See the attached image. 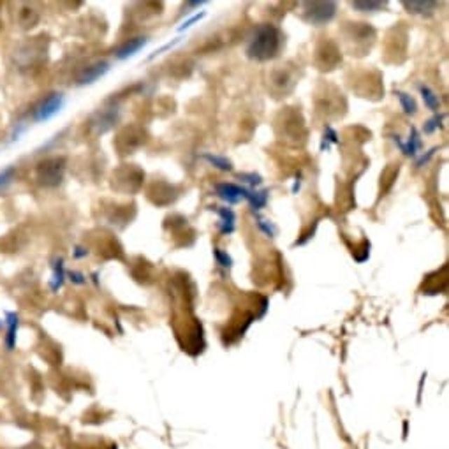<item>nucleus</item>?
Wrapping results in <instances>:
<instances>
[{
    "label": "nucleus",
    "mask_w": 449,
    "mask_h": 449,
    "mask_svg": "<svg viewBox=\"0 0 449 449\" xmlns=\"http://www.w3.org/2000/svg\"><path fill=\"white\" fill-rule=\"evenodd\" d=\"M282 43H284V37L277 27L270 25V23L259 25L248 41V59L257 60V62H266V60L275 59L282 50Z\"/></svg>",
    "instance_id": "1"
},
{
    "label": "nucleus",
    "mask_w": 449,
    "mask_h": 449,
    "mask_svg": "<svg viewBox=\"0 0 449 449\" xmlns=\"http://www.w3.org/2000/svg\"><path fill=\"white\" fill-rule=\"evenodd\" d=\"M64 169H66V161L62 157H52L39 162L36 169V176L41 185L57 187L62 182Z\"/></svg>",
    "instance_id": "2"
},
{
    "label": "nucleus",
    "mask_w": 449,
    "mask_h": 449,
    "mask_svg": "<svg viewBox=\"0 0 449 449\" xmlns=\"http://www.w3.org/2000/svg\"><path fill=\"white\" fill-rule=\"evenodd\" d=\"M304 20L315 27L326 25L335 18L336 4L335 2H305Z\"/></svg>",
    "instance_id": "3"
},
{
    "label": "nucleus",
    "mask_w": 449,
    "mask_h": 449,
    "mask_svg": "<svg viewBox=\"0 0 449 449\" xmlns=\"http://www.w3.org/2000/svg\"><path fill=\"white\" fill-rule=\"evenodd\" d=\"M64 106L62 94H50L46 99H43L36 108H34L32 118L34 122H46L55 117Z\"/></svg>",
    "instance_id": "4"
},
{
    "label": "nucleus",
    "mask_w": 449,
    "mask_h": 449,
    "mask_svg": "<svg viewBox=\"0 0 449 449\" xmlns=\"http://www.w3.org/2000/svg\"><path fill=\"white\" fill-rule=\"evenodd\" d=\"M393 141L397 143L398 148L402 150V154L407 155V157H416L418 152H420V150L423 148V143H421L420 132H418L416 127L411 129L409 139H407L406 143H404L402 139H400V136H393Z\"/></svg>",
    "instance_id": "5"
},
{
    "label": "nucleus",
    "mask_w": 449,
    "mask_h": 449,
    "mask_svg": "<svg viewBox=\"0 0 449 449\" xmlns=\"http://www.w3.org/2000/svg\"><path fill=\"white\" fill-rule=\"evenodd\" d=\"M215 192L227 205H238L243 199V187L234 185V183H219L215 187Z\"/></svg>",
    "instance_id": "6"
},
{
    "label": "nucleus",
    "mask_w": 449,
    "mask_h": 449,
    "mask_svg": "<svg viewBox=\"0 0 449 449\" xmlns=\"http://www.w3.org/2000/svg\"><path fill=\"white\" fill-rule=\"evenodd\" d=\"M108 71H110V64L104 62V60L92 64V66H88L87 69H83V73L78 76V85L94 83V81H97L99 78H103Z\"/></svg>",
    "instance_id": "7"
},
{
    "label": "nucleus",
    "mask_w": 449,
    "mask_h": 449,
    "mask_svg": "<svg viewBox=\"0 0 449 449\" xmlns=\"http://www.w3.org/2000/svg\"><path fill=\"white\" fill-rule=\"evenodd\" d=\"M146 43H148L146 37H134V39H129L127 43L122 44V46L118 48L115 57H117L118 60H125L129 59V57H134L141 48L146 46Z\"/></svg>",
    "instance_id": "8"
},
{
    "label": "nucleus",
    "mask_w": 449,
    "mask_h": 449,
    "mask_svg": "<svg viewBox=\"0 0 449 449\" xmlns=\"http://www.w3.org/2000/svg\"><path fill=\"white\" fill-rule=\"evenodd\" d=\"M212 210H215L220 217L219 222V231L222 234H231L234 231V222H236V215L231 208H226V206H212Z\"/></svg>",
    "instance_id": "9"
},
{
    "label": "nucleus",
    "mask_w": 449,
    "mask_h": 449,
    "mask_svg": "<svg viewBox=\"0 0 449 449\" xmlns=\"http://www.w3.org/2000/svg\"><path fill=\"white\" fill-rule=\"evenodd\" d=\"M6 322H8V335H6V347L8 351H13L16 347V335H18L20 318L16 312H8L6 314Z\"/></svg>",
    "instance_id": "10"
},
{
    "label": "nucleus",
    "mask_w": 449,
    "mask_h": 449,
    "mask_svg": "<svg viewBox=\"0 0 449 449\" xmlns=\"http://www.w3.org/2000/svg\"><path fill=\"white\" fill-rule=\"evenodd\" d=\"M437 2H404V8L413 15H432L437 9Z\"/></svg>",
    "instance_id": "11"
},
{
    "label": "nucleus",
    "mask_w": 449,
    "mask_h": 449,
    "mask_svg": "<svg viewBox=\"0 0 449 449\" xmlns=\"http://www.w3.org/2000/svg\"><path fill=\"white\" fill-rule=\"evenodd\" d=\"M117 122V113L115 111H103L97 115V120H94V125L97 127V132H106L113 127V124Z\"/></svg>",
    "instance_id": "12"
},
{
    "label": "nucleus",
    "mask_w": 449,
    "mask_h": 449,
    "mask_svg": "<svg viewBox=\"0 0 449 449\" xmlns=\"http://www.w3.org/2000/svg\"><path fill=\"white\" fill-rule=\"evenodd\" d=\"M418 88H420L421 97H423V101H425V104H427L428 110L437 111L439 106H441V101H439V95L435 94V92L432 90L430 87H427V85H423V83L418 85Z\"/></svg>",
    "instance_id": "13"
},
{
    "label": "nucleus",
    "mask_w": 449,
    "mask_h": 449,
    "mask_svg": "<svg viewBox=\"0 0 449 449\" xmlns=\"http://www.w3.org/2000/svg\"><path fill=\"white\" fill-rule=\"evenodd\" d=\"M247 201L250 203V206H252V210L264 208V206H266V203H268V190L248 189Z\"/></svg>",
    "instance_id": "14"
},
{
    "label": "nucleus",
    "mask_w": 449,
    "mask_h": 449,
    "mask_svg": "<svg viewBox=\"0 0 449 449\" xmlns=\"http://www.w3.org/2000/svg\"><path fill=\"white\" fill-rule=\"evenodd\" d=\"M397 97H398V101H400V104H402L404 113L409 115V117H413V115H416L418 104H416V101H414L413 95H409V94H406V92H400V90H398V92H397Z\"/></svg>",
    "instance_id": "15"
},
{
    "label": "nucleus",
    "mask_w": 449,
    "mask_h": 449,
    "mask_svg": "<svg viewBox=\"0 0 449 449\" xmlns=\"http://www.w3.org/2000/svg\"><path fill=\"white\" fill-rule=\"evenodd\" d=\"M205 161H208L213 168L220 169V171H231L233 169V164H231L229 159L222 157V155H213V154H205L203 155Z\"/></svg>",
    "instance_id": "16"
},
{
    "label": "nucleus",
    "mask_w": 449,
    "mask_h": 449,
    "mask_svg": "<svg viewBox=\"0 0 449 449\" xmlns=\"http://www.w3.org/2000/svg\"><path fill=\"white\" fill-rule=\"evenodd\" d=\"M64 278H66V271H64V261L59 259L53 264V282L52 289L53 291H59L64 285Z\"/></svg>",
    "instance_id": "17"
},
{
    "label": "nucleus",
    "mask_w": 449,
    "mask_h": 449,
    "mask_svg": "<svg viewBox=\"0 0 449 449\" xmlns=\"http://www.w3.org/2000/svg\"><path fill=\"white\" fill-rule=\"evenodd\" d=\"M352 8L358 9V11H363V13H372V11H379V9H383L384 6H386V2H379V0H358V2H352Z\"/></svg>",
    "instance_id": "18"
},
{
    "label": "nucleus",
    "mask_w": 449,
    "mask_h": 449,
    "mask_svg": "<svg viewBox=\"0 0 449 449\" xmlns=\"http://www.w3.org/2000/svg\"><path fill=\"white\" fill-rule=\"evenodd\" d=\"M336 145L338 143V134L335 132V129L333 127H326L325 129V138H322V143H321V152H325V150L329 148V145Z\"/></svg>",
    "instance_id": "19"
},
{
    "label": "nucleus",
    "mask_w": 449,
    "mask_h": 449,
    "mask_svg": "<svg viewBox=\"0 0 449 449\" xmlns=\"http://www.w3.org/2000/svg\"><path fill=\"white\" fill-rule=\"evenodd\" d=\"M444 118H446L444 113H439V115H435L434 118H430V120H428L427 124H425V127H423L425 134H432V132H435L437 129H441L442 127L441 122L444 120Z\"/></svg>",
    "instance_id": "20"
},
{
    "label": "nucleus",
    "mask_w": 449,
    "mask_h": 449,
    "mask_svg": "<svg viewBox=\"0 0 449 449\" xmlns=\"http://www.w3.org/2000/svg\"><path fill=\"white\" fill-rule=\"evenodd\" d=\"M213 256H215L217 264H219V266L222 268L233 266V257H231L227 252H224V250H220V248H213Z\"/></svg>",
    "instance_id": "21"
},
{
    "label": "nucleus",
    "mask_w": 449,
    "mask_h": 449,
    "mask_svg": "<svg viewBox=\"0 0 449 449\" xmlns=\"http://www.w3.org/2000/svg\"><path fill=\"white\" fill-rule=\"evenodd\" d=\"M13 176H15V168H6L0 171V192L11 183Z\"/></svg>",
    "instance_id": "22"
},
{
    "label": "nucleus",
    "mask_w": 449,
    "mask_h": 449,
    "mask_svg": "<svg viewBox=\"0 0 449 449\" xmlns=\"http://www.w3.org/2000/svg\"><path fill=\"white\" fill-rule=\"evenodd\" d=\"M240 180L241 182L248 183V185L252 187V189H256L257 185H261V183H263V178H261L259 175H256V173H245V175H240Z\"/></svg>",
    "instance_id": "23"
},
{
    "label": "nucleus",
    "mask_w": 449,
    "mask_h": 449,
    "mask_svg": "<svg viewBox=\"0 0 449 449\" xmlns=\"http://www.w3.org/2000/svg\"><path fill=\"white\" fill-rule=\"evenodd\" d=\"M205 15H206V13H205V11H203V13H199V15H194V16H192V18H189V20H187V22H183V23H182V25H180V27H178V32H180V34H182V32H185V30H189V29H190V27H192V25H194V23H197V22H199V20H203V18H205Z\"/></svg>",
    "instance_id": "24"
},
{
    "label": "nucleus",
    "mask_w": 449,
    "mask_h": 449,
    "mask_svg": "<svg viewBox=\"0 0 449 449\" xmlns=\"http://www.w3.org/2000/svg\"><path fill=\"white\" fill-rule=\"evenodd\" d=\"M257 226H259V229L263 231L264 234H266V236H273L275 233H277V229H275V226L271 222H268V220H264V219H257Z\"/></svg>",
    "instance_id": "25"
},
{
    "label": "nucleus",
    "mask_w": 449,
    "mask_h": 449,
    "mask_svg": "<svg viewBox=\"0 0 449 449\" xmlns=\"http://www.w3.org/2000/svg\"><path fill=\"white\" fill-rule=\"evenodd\" d=\"M178 43H180V37H178V39L171 41V43L164 44V46H162V48H159L157 52H155V53H152V55H150V57H148V60H154V59H155V57L162 55V53H164V52H168V50H171V48H173V46H176V44H178Z\"/></svg>",
    "instance_id": "26"
},
{
    "label": "nucleus",
    "mask_w": 449,
    "mask_h": 449,
    "mask_svg": "<svg viewBox=\"0 0 449 449\" xmlns=\"http://www.w3.org/2000/svg\"><path fill=\"white\" fill-rule=\"evenodd\" d=\"M69 278L73 284H78V285H83L85 282H87V278H85L81 273H78V271H69Z\"/></svg>",
    "instance_id": "27"
},
{
    "label": "nucleus",
    "mask_w": 449,
    "mask_h": 449,
    "mask_svg": "<svg viewBox=\"0 0 449 449\" xmlns=\"http://www.w3.org/2000/svg\"><path fill=\"white\" fill-rule=\"evenodd\" d=\"M435 152H437V148H432L430 152H428L427 155H423V157L420 159V161H418V168H421V166H425V164H428V161H430L432 157H434L435 155Z\"/></svg>",
    "instance_id": "28"
},
{
    "label": "nucleus",
    "mask_w": 449,
    "mask_h": 449,
    "mask_svg": "<svg viewBox=\"0 0 449 449\" xmlns=\"http://www.w3.org/2000/svg\"><path fill=\"white\" fill-rule=\"evenodd\" d=\"M88 254V250L87 248H83V247H76L74 248V257H76V259H81V257H85Z\"/></svg>",
    "instance_id": "29"
},
{
    "label": "nucleus",
    "mask_w": 449,
    "mask_h": 449,
    "mask_svg": "<svg viewBox=\"0 0 449 449\" xmlns=\"http://www.w3.org/2000/svg\"><path fill=\"white\" fill-rule=\"evenodd\" d=\"M299 183H301V182H299V180H296V182H294V185H292V192H298V190H299Z\"/></svg>",
    "instance_id": "30"
},
{
    "label": "nucleus",
    "mask_w": 449,
    "mask_h": 449,
    "mask_svg": "<svg viewBox=\"0 0 449 449\" xmlns=\"http://www.w3.org/2000/svg\"><path fill=\"white\" fill-rule=\"evenodd\" d=\"M0 328H2V321H0Z\"/></svg>",
    "instance_id": "31"
}]
</instances>
